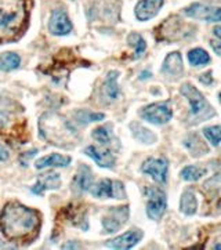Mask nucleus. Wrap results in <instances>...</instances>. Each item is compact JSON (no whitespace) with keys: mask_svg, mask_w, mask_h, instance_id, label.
<instances>
[{"mask_svg":"<svg viewBox=\"0 0 221 250\" xmlns=\"http://www.w3.org/2000/svg\"><path fill=\"white\" fill-rule=\"evenodd\" d=\"M40 215L18 202H9L0 213V231L10 241L31 242L39 233Z\"/></svg>","mask_w":221,"mask_h":250,"instance_id":"nucleus-1","label":"nucleus"},{"mask_svg":"<svg viewBox=\"0 0 221 250\" xmlns=\"http://www.w3.org/2000/svg\"><path fill=\"white\" fill-rule=\"evenodd\" d=\"M27 18L25 0H0V42L16 39L25 28Z\"/></svg>","mask_w":221,"mask_h":250,"instance_id":"nucleus-2","label":"nucleus"},{"mask_svg":"<svg viewBox=\"0 0 221 250\" xmlns=\"http://www.w3.org/2000/svg\"><path fill=\"white\" fill-rule=\"evenodd\" d=\"M40 135L57 147H71L78 140V133L69 122L55 112H46L39 119Z\"/></svg>","mask_w":221,"mask_h":250,"instance_id":"nucleus-3","label":"nucleus"},{"mask_svg":"<svg viewBox=\"0 0 221 250\" xmlns=\"http://www.w3.org/2000/svg\"><path fill=\"white\" fill-rule=\"evenodd\" d=\"M181 94L189 101L191 115L196 119V122L207 120V119H210L216 115L213 107L206 101L202 93L195 86H192L191 83H185L181 86Z\"/></svg>","mask_w":221,"mask_h":250,"instance_id":"nucleus-4","label":"nucleus"},{"mask_svg":"<svg viewBox=\"0 0 221 250\" xmlns=\"http://www.w3.org/2000/svg\"><path fill=\"white\" fill-rule=\"evenodd\" d=\"M145 197H147V215L152 220H159L167 207V199L165 192L157 187L145 188Z\"/></svg>","mask_w":221,"mask_h":250,"instance_id":"nucleus-5","label":"nucleus"},{"mask_svg":"<svg viewBox=\"0 0 221 250\" xmlns=\"http://www.w3.org/2000/svg\"><path fill=\"white\" fill-rule=\"evenodd\" d=\"M141 117L154 125H163L172 119L173 111L169 102H155L144 108L141 111Z\"/></svg>","mask_w":221,"mask_h":250,"instance_id":"nucleus-6","label":"nucleus"},{"mask_svg":"<svg viewBox=\"0 0 221 250\" xmlns=\"http://www.w3.org/2000/svg\"><path fill=\"white\" fill-rule=\"evenodd\" d=\"M93 197L97 198H126V191L120 181L104 179L90 188Z\"/></svg>","mask_w":221,"mask_h":250,"instance_id":"nucleus-7","label":"nucleus"},{"mask_svg":"<svg viewBox=\"0 0 221 250\" xmlns=\"http://www.w3.org/2000/svg\"><path fill=\"white\" fill-rule=\"evenodd\" d=\"M129 218V206H118L108 210L107 216L102 220V225L107 233H116L122 228Z\"/></svg>","mask_w":221,"mask_h":250,"instance_id":"nucleus-8","label":"nucleus"},{"mask_svg":"<svg viewBox=\"0 0 221 250\" xmlns=\"http://www.w3.org/2000/svg\"><path fill=\"white\" fill-rule=\"evenodd\" d=\"M167 169H169V163L165 158H149L141 166V171L145 174H149L159 184L166 183Z\"/></svg>","mask_w":221,"mask_h":250,"instance_id":"nucleus-9","label":"nucleus"},{"mask_svg":"<svg viewBox=\"0 0 221 250\" xmlns=\"http://www.w3.org/2000/svg\"><path fill=\"white\" fill-rule=\"evenodd\" d=\"M63 220V223L68 221L75 227L87 228L86 224V207L82 205H68L61 210V213L57 217V221Z\"/></svg>","mask_w":221,"mask_h":250,"instance_id":"nucleus-10","label":"nucleus"},{"mask_svg":"<svg viewBox=\"0 0 221 250\" xmlns=\"http://www.w3.org/2000/svg\"><path fill=\"white\" fill-rule=\"evenodd\" d=\"M185 14L188 17L203 21H221V7H209L199 3H193L187 7Z\"/></svg>","mask_w":221,"mask_h":250,"instance_id":"nucleus-11","label":"nucleus"},{"mask_svg":"<svg viewBox=\"0 0 221 250\" xmlns=\"http://www.w3.org/2000/svg\"><path fill=\"white\" fill-rule=\"evenodd\" d=\"M50 32L54 35H66L72 31V24L69 21V18L66 16L64 10L57 9L51 13V18H50Z\"/></svg>","mask_w":221,"mask_h":250,"instance_id":"nucleus-12","label":"nucleus"},{"mask_svg":"<svg viewBox=\"0 0 221 250\" xmlns=\"http://www.w3.org/2000/svg\"><path fill=\"white\" fill-rule=\"evenodd\" d=\"M141 238H142V233L138 230H133V231L123 233L112 241H108L105 243V246L110 249H131L141 241Z\"/></svg>","mask_w":221,"mask_h":250,"instance_id":"nucleus-13","label":"nucleus"},{"mask_svg":"<svg viewBox=\"0 0 221 250\" xmlns=\"http://www.w3.org/2000/svg\"><path fill=\"white\" fill-rule=\"evenodd\" d=\"M165 0H140L136 7V17L140 21H148L154 18L162 9Z\"/></svg>","mask_w":221,"mask_h":250,"instance_id":"nucleus-14","label":"nucleus"},{"mask_svg":"<svg viewBox=\"0 0 221 250\" xmlns=\"http://www.w3.org/2000/svg\"><path fill=\"white\" fill-rule=\"evenodd\" d=\"M76 63H79V60L75 57V54L72 53V50L64 49V50H60L58 53L55 54L54 63L51 65V68H53V72H54V73H61V72L66 73V72H68V68H65V67L68 65V67L71 68V67H74Z\"/></svg>","mask_w":221,"mask_h":250,"instance_id":"nucleus-15","label":"nucleus"},{"mask_svg":"<svg viewBox=\"0 0 221 250\" xmlns=\"http://www.w3.org/2000/svg\"><path fill=\"white\" fill-rule=\"evenodd\" d=\"M60 185H61L60 174L54 173V171H47V173H43L37 177L36 185L32 188V191L35 194H43L46 189H55Z\"/></svg>","mask_w":221,"mask_h":250,"instance_id":"nucleus-16","label":"nucleus"},{"mask_svg":"<svg viewBox=\"0 0 221 250\" xmlns=\"http://www.w3.org/2000/svg\"><path fill=\"white\" fill-rule=\"evenodd\" d=\"M84 153L87 156H90L93 161L101 167H112L115 163V156L110 150H101V148H97V147L92 145V147H87L84 150Z\"/></svg>","mask_w":221,"mask_h":250,"instance_id":"nucleus-17","label":"nucleus"},{"mask_svg":"<svg viewBox=\"0 0 221 250\" xmlns=\"http://www.w3.org/2000/svg\"><path fill=\"white\" fill-rule=\"evenodd\" d=\"M162 72L166 75H172V76H180L183 73V58L181 54L178 51L170 53L166 57Z\"/></svg>","mask_w":221,"mask_h":250,"instance_id":"nucleus-18","label":"nucleus"},{"mask_svg":"<svg viewBox=\"0 0 221 250\" xmlns=\"http://www.w3.org/2000/svg\"><path fill=\"white\" fill-rule=\"evenodd\" d=\"M93 185V174L92 170L89 169V166H84L82 165L76 176L74 179V187L75 189H78L79 192H83V191H89Z\"/></svg>","mask_w":221,"mask_h":250,"instance_id":"nucleus-19","label":"nucleus"},{"mask_svg":"<svg viewBox=\"0 0 221 250\" xmlns=\"http://www.w3.org/2000/svg\"><path fill=\"white\" fill-rule=\"evenodd\" d=\"M71 163V158L69 156H64V155H58V153H53V155H47L45 158L39 159L36 162L37 169H45V167H64Z\"/></svg>","mask_w":221,"mask_h":250,"instance_id":"nucleus-20","label":"nucleus"},{"mask_svg":"<svg viewBox=\"0 0 221 250\" xmlns=\"http://www.w3.org/2000/svg\"><path fill=\"white\" fill-rule=\"evenodd\" d=\"M180 209L181 212L187 216H192L196 213L198 209V200L192 191H185L181 197V202H180Z\"/></svg>","mask_w":221,"mask_h":250,"instance_id":"nucleus-21","label":"nucleus"},{"mask_svg":"<svg viewBox=\"0 0 221 250\" xmlns=\"http://www.w3.org/2000/svg\"><path fill=\"white\" fill-rule=\"evenodd\" d=\"M118 76H119V73L116 71L110 72L107 76L104 91H105V96L110 100H116L119 96V87H118V82H116Z\"/></svg>","mask_w":221,"mask_h":250,"instance_id":"nucleus-22","label":"nucleus"},{"mask_svg":"<svg viewBox=\"0 0 221 250\" xmlns=\"http://www.w3.org/2000/svg\"><path fill=\"white\" fill-rule=\"evenodd\" d=\"M185 147L191 151L193 156H201V155H205V153H207V147L203 144V141L198 137V135H189L188 137V140L185 141Z\"/></svg>","mask_w":221,"mask_h":250,"instance_id":"nucleus-23","label":"nucleus"},{"mask_svg":"<svg viewBox=\"0 0 221 250\" xmlns=\"http://www.w3.org/2000/svg\"><path fill=\"white\" fill-rule=\"evenodd\" d=\"M187 57H188L189 64L193 67H203V65L210 63V55L203 49H192Z\"/></svg>","mask_w":221,"mask_h":250,"instance_id":"nucleus-24","label":"nucleus"},{"mask_svg":"<svg viewBox=\"0 0 221 250\" xmlns=\"http://www.w3.org/2000/svg\"><path fill=\"white\" fill-rule=\"evenodd\" d=\"M131 129H133L134 137H136L137 140H140V141L147 144H152L157 141V135L152 133L151 130L145 129V127L137 125V123H131Z\"/></svg>","mask_w":221,"mask_h":250,"instance_id":"nucleus-25","label":"nucleus"},{"mask_svg":"<svg viewBox=\"0 0 221 250\" xmlns=\"http://www.w3.org/2000/svg\"><path fill=\"white\" fill-rule=\"evenodd\" d=\"M21 58L18 54L16 53H4L0 57V68L3 71H11L18 68Z\"/></svg>","mask_w":221,"mask_h":250,"instance_id":"nucleus-26","label":"nucleus"},{"mask_svg":"<svg viewBox=\"0 0 221 250\" xmlns=\"http://www.w3.org/2000/svg\"><path fill=\"white\" fill-rule=\"evenodd\" d=\"M206 173V170L198 166H185L184 169L181 170V179L185 181H196L202 177Z\"/></svg>","mask_w":221,"mask_h":250,"instance_id":"nucleus-27","label":"nucleus"},{"mask_svg":"<svg viewBox=\"0 0 221 250\" xmlns=\"http://www.w3.org/2000/svg\"><path fill=\"white\" fill-rule=\"evenodd\" d=\"M129 45L133 46L134 47V58H138L140 55H142V53L145 51V49H147V43H145V40L141 37V36L138 35V33H131L129 35Z\"/></svg>","mask_w":221,"mask_h":250,"instance_id":"nucleus-28","label":"nucleus"},{"mask_svg":"<svg viewBox=\"0 0 221 250\" xmlns=\"http://www.w3.org/2000/svg\"><path fill=\"white\" fill-rule=\"evenodd\" d=\"M205 137L210 141L212 145L217 147L221 143V126H210L203 129Z\"/></svg>","mask_w":221,"mask_h":250,"instance_id":"nucleus-29","label":"nucleus"},{"mask_svg":"<svg viewBox=\"0 0 221 250\" xmlns=\"http://www.w3.org/2000/svg\"><path fill=\"white\" fill-rule=\"evenodd\" d=\"M93 137L102 145L110 143V132L107 127H98L93 132Z\"/></svg>","mask_w":221,"mask_h":250,"instance_id":"nucleus-30","label":"nucleus"},{"mask_svg":"<svg viewBox=\"0 0 221 250\" xmlns=\"http://www.w3.org/2000/svg\"><path fill=\"white\" fill-rule=\"evenodd\" d=\"M36 150H32V151H28L27 153H24V155H21V158H19V161L22 165H25V159H31L32 156H35L36 155Z\"/></svg>","mask_w":221,"mask_h":250,"instance_id":"nucleus-31","label":"nucleus"},{"mask_svg":"<svg viewBox=\"0 0 221 250\" xmlns=\"http://www.w3.org/2000/svg\"><path fill=\"white\" fill-rule=\"evenodd\" d=\"M7 158H9V153L6 151V148L0 145V161H6Z\"/></svg>","mask_w":221,"mask_h":250,"instance_id":"nucleus-32","label":"nucleus"},{"mask_svg":"<svg viewBox=\"0 0 221 250\" xmlns=\"http://www.w3.org/2000/svg\"><path fill=\"white\" fill-rule=\"evenodd\" d=\"M213 32H214V35L217 36V37H219V39L221 40V25L214 28V29H213Z\"/></svg>","mask_w":221,"mask_h":250,"instance_id":"nucleus-33","label":"nucleus"},{"mask_svg":"<svg viewBox=\"0 0 221 250\" xmlns=\"http://www.w3.org/2000/svg\"><path fill=\"white\" fill-rule=\"evenodd\" d=\"M213 49L216 50V53L221 55V45H216V43H213Z\"/></svg>","mask_w":221,"mask_h":250,"instance_id":"nucleus-34","label":"nucleus"},{"mask_svg":"<svg viewBox=\"0 0 221 250\" xmlns=\"http://www.w3.org/2000/svg\"><path fill=\"white\" fill-rule=\"evenodd\" d=\"M149 76H151V72L145 71L141 73V76H140V78H141V79H147V78H149Z\"/></svg>","mask_w":221,"mask_h":250,"instance_id":"nucleus-35","label":"nucleus"},{"mask_svg":"<svg viewBox=\"0 0 221 250\" xmlns=\"http://www.w3.org/2000/svg\"><path fill=\"white\" fill-rule=\"evenodd\" d=\"M63 248H64V249H66V248H74V249H78V248H79V245H76V243H69V245H64Z\"/></svg>","mask_w":221,"mask_h":250,"instance_id":"nucleus-36","label":"nucleus"},{"mask_svg":"<svg viewBox=\"0 0 221 250\" xmlns=\"http://www.w3.org/2000/svg\"><path fill=\"white\" fill-rule=\"evenodd\" d=\"M220 102H221V94H220Z\"/></svg>","mask_w":221,"mask_h":250,"instance_id":"nucleus-37","label":"nucleus"}]
</instances>
